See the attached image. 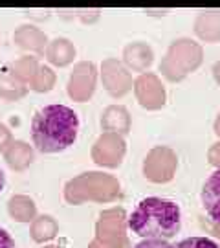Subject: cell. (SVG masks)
<instances>
[{
	"instance_id": "cell-1",
	"label": "cell",
	"mask_w": 220,
	"mask_h": 248,
	"mask_svg": "<svg viewBox=\"0 0 220 248\" xmlns=\"http://www.w3.org/2000/svg\"><path fill=\"white\" fill-rule=\"evenodd\" d=\"M79 116L66 105H46L31 120V140L41 153H61L77 140Z\"/></svg>"
},
{
	"instance_id": "cell-2",
	"label": "cell",
	"mask_w": 220,
	"mask_h": 248,
	"mask_svg": "<svg viewBox=\"0 0 220 248\" xmlns=\"http://www.w3.org/2000/svg\"><path fill=\"white\" fill-rule=\"evenodd\" d=\"M129 228L143 239L169 241L182 228V210L171 199L147 197L132 210Z\"/></svg>"
},
{
	"instance_id": "cell-3",
	"label": "cell",
	"mask_w": 220,
	"mask_h": 248,
	"mask_svg": "<svg viewBox=\"0 0 220 248\" xmlns=\"http://www.w3.org/2000/svg\"><path fill=\"white\" fill-rule=\"evenodd\" d=\"M202 206L209 219L220 224V168L215 169L204 184Z\"/></svg>"
},
{
	"instance_id": "cell-4",
	"label": "cell",
	"mask_w": 220,
	"mask_h": 248,
	"mask_svg": "<svg viewBox=\"0 0 220 248\" xmlns=\"http://www.w3.org/2000/svg\"><path fill=\"white\" fill-rule=\"evenodd\" d=\"M178 248H220V245L217 241L209 239V237H200V235H196V237H187L184 239Z\"/></svg>"
},
{
	"instance_id": "cell-5",
	"label": "cell",
	"mask_w": 220,
	"mask_h": 248,
	"mask_svg": "<svg viewBox=\"0 0 220 248\" xmlns=\"http://www.w3.org/2000/svg\"><path fill=\"white\" fill-rule=\"evenodd\" d=\"M134 248H178V247L163 239H143L141 243L134 245Z\"/></svg>"
},
{
	"instance_id": "cell-6",
	"label": "cell",
	"mask_w": 220,
	"mask_h": 248,
	"mask_svg": "<svg viewBox=\"0 0 220 248\" xmlns=\"http://www.w3.org/2000/svg\"><path fill=\"white\" fill-rule=\"evenodd\" d=\"M0 248H15V241L9 235L8 230H4L0 226Z\"/></svg>"
},
{
	"instance_id": "cell-7",
	"label": "cell",
	"mask_w": 220,
	"mask_h": 248,
	"mask_svg": "<svg viewBox=\"0 0 220 248\" xmlns=\"http://www.w3.org/2000/svg\"><path fill=\"white\" fill-rule=\"evenodd\" d=\"M8 138H9L8 129H6V127H4V125H0V145H2V143L6 142V140H8Z\"/></svg>"
},
{
	"instance_id": "cell-8",
	"label": "cell",
	"mask_w": 220,
	"mask_h": 248,
	"mask_svg": "<svg viewBox=\"0 0 220 248\" xmlns=\"http://www.w3.org/2000/svg\"><path fill=\"white\" fill-rule=\"evenodd\" d=\"M4 184H6V180H4V173H2V169H0V193H2V189H4Z\"/></svg>"
}]
</instances>
